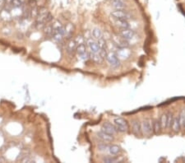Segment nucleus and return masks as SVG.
I'll return each instance as SVG.
<instances>
[{
  "mask_svg": "<svg viewBox=\"0 0 185 163\" xmlns=\"http://www.w3.org/2000/svg\"><path fill=\"white\" fill-rule=\"evenodd\" d=\"M143 135L150 137L153 134V124L150 118H146L141 122Z\"/></svg>",
  "mask_w": 185,
  "mask_h": 163,
  "instance_id": "1",
  "label": "nucleus"
},
{
  "mask_svg": "<svg viewBox=\"0 0 185 163\" xmlns=\"http://www.w3.org/2000/svg\"><path fill=\"white\" fill-rule=\"evenodd\" d=\"M106 60L109 63L110 66L114 68V69H118L120 67L121 63H120V60L118 59V54L114 53V52H108V54L106 55Z\"/></svg>",
  "mask_w": 185,
  "mask_h": 163,
  "instance_id": "2",
  "label": "nucleus"
},
{
  "mask_svg": "<svg viewBox=\"0 0 185 163\" xmlns=\"http://www.w3.org/2000/svg\"><path fill=\"white\" fill-rule=\"evenodd\" d=\"M114 124L115 125L118 132L124 133L128 129V124L124 119L121 117H117L114 120Z\"/></svg>",
  "mask_w": 185,
  "mask_h": 163,
  "instance_id": "3",
  "label": "nucleus"
},
{
  "mask_svg": "<svg viewBox=\"0 0 185 163\" xmlns=\"http://www.w3.org/2000/svg\"><path fill=\"white\" fill-rule=\"evenodd\" d=\"M111 16L114 19H124L128 20L132 18V16L127 11H125V9H115L111 12Z\"/></svg>",
  "mask_w": 185,
  "mask_h": 163,
  "instance_id": "4",
  "label": "nucleus"
},
{
  "mask_svg": "<svg viewBox=\"0 0 185 163\" xmlns=\"http://www.w3.org/2000/svg\"><path fill=\"white\" fill-rule=\"evenodd\" d=\"M76 51L77 52V54H79V56L81 57V59H82L83 60H86L89 57V52L87 51V49H86V46L84 43H82V44H79L77 46Z\"/></svg>",
  "mask_w": 185,
  "mask_h": 163,
  "instance_id": "5",
  "label": "nucleus"
},
{
  "mask_svg": "<svg viewBox=\"0 0 185 163\" xmlns=\"http://www.w3.org/2000/svg\"><path fill=\"white\" fill-rule=\"evenodd\" d=\"M119 35L124 39L128 41L130 40L133 39L135 36H136V33H135V31L133 30H132L130 28H126V29H120Z\"/></svg>",
  "mask_w": 185,
  "mask_h": 163,
  "instance_id": "6",
  "label": "nucleus"
},
{
  "mask_svg": "<svg viewBox=\"0 0 185 163\" xmlns=\"http://www.w3.org/2000/svg\"><path fill=\"white\" fill-rule=\"evenodd\" d=\"M101 130L107 133H109L111 135L114 136L118 133V130L116 129V127L114 124H111L109 122H106V123H104V124L102 125V128H101Z\"/></svg>",
  "mask_w": 185,
  "mask_h": 163,
  "instance_id": "7",
  "label": "nucleus"
},
{
  "mask_svg": "<svg viewBox=\"0 0 185 163\" xmlns=\"http://www.w3.org/2000/svg\"><path fill=\"white\" fill-rule=\"evenodd\" d=\"M86 45L90 50V52H92V53H99L100 52V48L99 46V44L97 41H96L92 38H89L86 40Z\"/></svg>",
  "mask_w": 185,
  "mask_h": 163,
  "instance_id": "8",
  "label": "nucleus"
},
{
  "mask_svg": "<svg viewBox=\"0 0 185 163\" xmlns=\"http://www.w3.org/2000/svg\"><path fill=\"white\" fill-rule=\"evenodd\" d=\"M132 131H133V133L136 137H140L141 135H143L141 122L139 120H134L132 121Z\"/></svg>",
  "mask_w": 185,
  "mask_h": 163,
  "instance_id": "9",
  "label": "nucleus"
},
{
  "mask_svg": "<svg viewBox=\"0 0 185 163\" xmlns=\"http://www.w3.org/2000/svg\"><path fill=\"white\" fill-rule=\"evenodd\" d=\"M96 135H97L98 139H100L104 142H112L114 141V136L109 134V133H105V132H104L102 130H100V132H98Z\"/></svg>",
  "mask_w": 185,
  "mask_h": 163,
  "instance_id": "10",
  "label": "nucleus"
},
{
  "mask_svg": "<svg viewBox=\"0 0 185 163\" xmlns=\"http://www.w3.org/2000/svg\"><path fill=\"white\" fill-rule=\"evenodd\" d=\"M49 12L45 8H40L38 11V14L36 16V21H40L45 23V18Z\"/></svg>",
  "mask_w": 185,
  "mask_h": 163,
  "instance_id": "11",
  "label": "nucleus"
},
{
  "mask_svg": "<svg viewBox=\"0 0 185 163\" xmlns=\"http://www.w3.org/2000/svg\"><path fill=\"white\" fill-rule=\"evenodd\" d=\"M77 46V43L76 42V40L71 39L69 40V41L67 42V45H66V50L68 54H72L76 51Z\"/></svg>",
  "mask_w": 185,
  "mask_h": 163,
  "instance_id": "12",
  "label": "nucleus"
},
{
  "mask_svg": "<svg viewBox=\"0 0 185 163\" xmlns=\"http://www.w3.org/2000/svg\"><path fill=\"white\" fill-rule=\"evenodd\" d=\"M108 152L109 155H112V156H117L118 154L121 152V148L116 144H112L109 145V148H108Z\"/></svg>",
  "mask_w": 185,
  "mask_h": 163,
  "instance_id": "13",
  "label": "nucleus"
},
{
  "mask_svg": "<svg viewBox=\"0 0 185 163\" xmlns=\"http://www.w3.org/2000/svg\"><path fill=\"white\" fill-rule=\"evenodd\" d=\"M111 6L115 9H125L127 8L124 0H111Z\"/></svg>",
  "mask_w": 185,
  "mask_h": 163,
  "instance_id": "14",
  "label": "nucleus"
},
{
  "mask_svg": "<svg viewBox=\"0 0 185 163\" xmlns=\"http://www.w3.org/2000/svg\"><path fill=\"white\" fill-rule=\"evenodd\" d=\"M114 44L116 45H118L119 48H124V47H127L128 46V41L124 39L121 36H118V37H115L114 38Z\"/></svg>",
  "mask_w": 185,
  "mask_h": 163,
  "instance_id": "15",
  "label": "nucleus"
},
{
  "mask_svg": "<svg viewBox=\"0 0 185 163\" xmlns=\"http://www.w3.org/2000/svg\"><path fill=\"white\" fill-rule=\"evenodd\" d=\"M115 25L120 29L130 28V25L128 23L127 20H124V19H116Z\"/></svg>",
  "mask_w": 185,
  "mask_h": 163,
  "instance_id": "16",
  "label": "nucleus"
},
{
  "mask_svg": "<svg viewBox=\"0 0 185 163\" xmlns=\"http://www.w3.org/2000/svg\"><path fill=\"white\" fill-rule=\"evenodd\" d=\"M153 124V133L155 134H160L161 132L162 131V128H161V122L159 119H155V120L152 122Z\"/></svg>",
  "mask_w": 185,
  "mask_h": 163,
  "instance_id": "17",
  "label": "nucleus"
},
{
  "mask_svg": "<svg viewBox=\"0 0 185 163\" xmlns=\"http://www.w3.org/2000/svg\"><path fill=\"white\" fill-rule=\"evenodd\" d=\"M130 51L128 50L127 47H124V48H119V50L118 52V57H122L123 59L125 58H128L130 56Z\"/></svg>",
  "mask_w": 185,
  "mask_h": 163,
  "instance_id": "18",
  "label": "nucleus"
},
{
  "mask_svg": "<svg viewBox=\"0 0 185 163\" xmlns=\"http://www.w3.org/2000/svg\"><path fill=\"white\" fill-rule=\"evenodd\" d=\"M172 129L174 133H178L179 131V129H181L180 127V124H179V116H175L174 117V120L173 123H172Z\"/></svg>",
  "mask_w": 185,
  "mask_h": 163,
  "instance_id": "19",
  "label": "nucleus"
},
{
  "mask_svg": "<svg viewBox=\"0 0 185 163\" xmlns=\"http://www.w3.org/2000/svg\"><path fill=\"white\" fill-rule=\"evenodd\" d=\"M92 36L94 37V39L96 40H100L101 38H103V32L102 30L99 29V28H95L92 30Z\"/></svg>",
  "mask_w": 185,
  "mask_h": 163,
  "instance_id": "20",
  "label": "nucleus"
},
{
  "mask_svg": "<svg viewBox=\"0 0 185 163\" xmlns=\"http://www.w3.org/2000/svg\"><path fill=\"white\" fill-rule=\"evenodd\" d=\"M179 124H180V127L181 129H184V123H185V110L183 109L182 110L180 111V114L179 115Z\"/></svg>",
  "mask_w": 185,
  "mask_h": 163,
  "instance_id": "21",
  "label": "nucleus"
},
{
  "mask_svg": "<svg viewBox=\"0 0 185 163\" xmlns=\"http://www.w3.org/2000/svg\"><path fill=\"white\" fill-rule=\"evenodd\" d=\"M174 115L173 113H171V112H168L167 113V127L166 129H171V126H172V123H173V120H174Z\"/></svg>",
  "mask_w": 185,
  "mask_h": 163,
  "instance_id": "22",
  "label": "nucleus"
},
{
  "mask_svg": "<svg viewBox=\"0 0 185 163\" xmlns=\"http://www.w3.org/2000/svg\"><path fill=\"white\" fill-rule=\"evenodd\" d=\"M102 161H103L104 162H108V163L117 162V161H118V157H116L115 156L109 155V156H106V157H104L103 159H102Z\"/></svg>",
  "mask_w": 185,
  "mask_h": 163,
  "instance_id": "23",
  "label": "nucleus"
},
{
  "mask_svg": "<svg viewBox=\"0 0 185 163\" xmlns=\"http://www.w3.org/2000/svg\"><path fill=\"white\" fill-rule=\"evenodd\" d=\"M44 32L46 36H51L53 35L54 32V28L52 24H47L45 25V27H44Z\"/></svg>",
  "mask_w": 185,
  "mask_h": 163,
  "instance_id": "24",
  "label": "nucleus"
},
{
  "mask_svg": "<svg viewBox=\"0 0 185 163\" xmlns=\"http://www.w3.org/2000/svg\"><path fill=\"white\" fill-rule=\"evenodd\" d=\"M160 122H161V128L162 130H164L165 129H166L167 127V114H163L161 116L160 119Z\"/></svg>",
  "mask_w": 185,
  "mask_h": 163,
  "instance_id": "25",
  "label": "nucleus"
},
{
  "mask_svg": "<svg viewBox=\"0 0 185 163\" xmlns=\"http://www.w3.org/2000/svg\"><path fill=\"white\" fill-rule=\"evenodd\" d=\"M9 3L14 8H20L22 6V2L21 0H11Z\"/></svg>",
  "mask_w": 185,
  "mask_h": 163,
  "instance_id": "26",
  "label": "nucleus"
},
{
  "mask_svg": "<svg viewBox=\"0 0 185 163\" xmlns=\"http://www.w3.org/2000/svg\"><path fill=\"white\" fill-rule=\"evenodd\" d=\"M108 148H109V145L106 144L105 142H102V143H100V144L98 145V150L100 152L107 151Z\"/></svg>",
  "mask_w": 185,
  "mask_h": 163,
  "instance_id": "27",
  "label": "nucleus"
},
{
  "mask_svg": "<svg viewBox=\"0 0 185 163\" xmlns=\"http://www.w3.org/2000/svg\"><path fill=\"white\" fill-rule=\"evenodd\" d=\"M6 0H0V12L3 10V8L5 7Z\"/></svg>",
  "mask_w": 185,
  "mask_h": 163,
  "instance_id": "28",
  "label": "nucleus"
},
{
  "mask_svg": "<svg viewBox=\"0 0 185 163\" xmlns=\"http://www.w3.org/2000/svg\"><path fill=\"white\" fill-rule=\"evenodd\" d=\"M184 128H185V123H184Z\"/></svg>",
  "mask_w": 185,
  "mask_h": 163,
  "instance_id": "29",
  "label": "nucleus"
}]
</instances>
